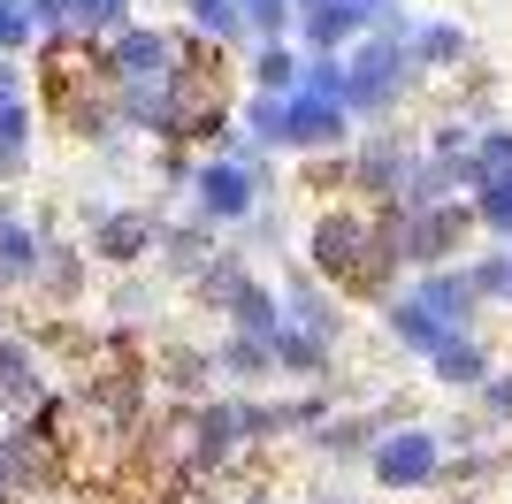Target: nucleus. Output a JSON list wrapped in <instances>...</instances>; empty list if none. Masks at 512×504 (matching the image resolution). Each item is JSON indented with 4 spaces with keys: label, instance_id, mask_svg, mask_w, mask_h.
Listing matches in <instances>:
<instances>
[{
    "label": "nucleus",
    "instance_id": "obj_2",
    "mask_svg": "<svg viewBox=\"0 0 512 504\" xmlns=\"http://www.w3.org/2000/svg\"><path fill=\"white\" fill-rule=\"evenodd\" d=\"M0 504H16V489H0Z\"/></svg>",
    "mask_w": 512,
    "mask_h": 504
},
{
    "label": "nucleus",
    "instance_id": "obj_1",
    "mask_svg": "<svg viewBox=\"0 0 512 504\" xmlns=\"http://www.w3.org/2000/svg\"><path fill=\"white\" fill-rule=\"evenodd\" d=\"M0 46H23V16L8 8V0H0Z\"/></svg>",
    "mask_w": 512,
    "mask_h": 504
}]
</instances>
